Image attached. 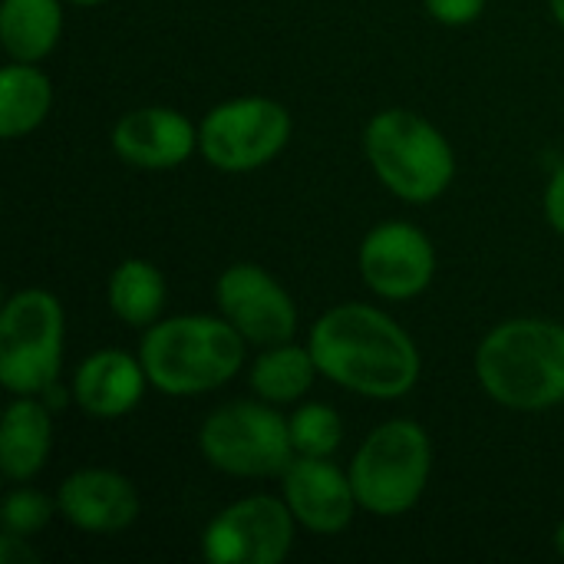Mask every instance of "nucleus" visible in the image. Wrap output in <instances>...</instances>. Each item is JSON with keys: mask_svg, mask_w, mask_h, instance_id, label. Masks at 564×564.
I'll return each instance as SVG.
<instances>
[{"mask_svg": "<svg viewBox=\"0 0 564 564\" xmlns=\"http://www.w3.org/2000/svg\"><path fill=\"white\" fill-rule=\"evenodd\" d=\"M321 377L373 397L400 400L420 380V350L413 337L370 304H340L327 311L307 337Z\"/></svg>", "mask_w": 564, "mask_h": 564, "instance_id": "obj_1", "label": "nucleus"}, {"mask_svg": "<svg viewBox=\"0 0 564 564\" xmlns=\"http://www.w3.org/2000/svg\"><path fill=\"white\" fill-rule=\"evenodd\" d=\"M476 377L496 403L516 413L564 403V324L545 317L499 324L479 344Z\"/></svg>", "mask_w": 564, "mask_h": 564, "instance_id": "obj_2", "label": "nucleus"}, {"mask_svg": "<svg viewBox=\"0 0 564 564\" xmlns=\"http://www.w3.org/2000/svg\"><path fill=\"white\" fill-rule=\"evenodd\" d=\"M245 337L225 321L208 314H185L155 321L142 344L139 360L149 387L165 397H198L225 387L245 364Z\"/></svg>", "mask_w": 564, "mask_h": 564, "instance_id": "obj_3", "label": "nucleus"}, {"mask_svg": "<svg viewBox=\"0 0 564 564\" xmlns=\"http://www.w3.org/2000/svg\"><path fill=\"white\" fill-rule=\"evenodd\" d=\"M364 152L377 178L410 205L436 202L456 175L446 135L410 109L377 112L364 129Z\"/></svg>", "mask_w": 564, "mask_h": 564, "instance_id": "obj_4", "label": "nucleus"}, {"mask_svg": "<svg viewBox=\"0 0 564 564\" xmlns=\"http://www.w3.org/2000/svg\"><path fill=\"white\" fill-rule=\"evenodd\" d=\"M433 469L430 436L413 420L377 426L350 459V482L364 512L380 519L406 516L426 492Z\"/></svg>", "mask_w": 564, "mask_h": 564, "instance_id": "obj_5", "label": "nucleus"}, {"mask_svg": "<svg viewBox=\"0 0 564 564\" xmlns=\"http://www.w3.org/2000/svg\"><path fill=\"white\" fill-rule=\"evenodd\" d=\"M63 307L43 288L17 291L0 314V383L17 397L46 393L63 367Z\"/></svg>", "mask_w": 564, "mask_h": 564, "instance_id": "obj_6", "label": "nucleus"}, {"mask_svg": "<svg viewBox=\"0 0 564 564\" xmlns=\"http://www.w3.org/2000/svg\"><path fill=\"white\" fill-rule=\"evenodd\" d=\"M198 449L212 469L241 479L284 476L297 456L288 420L274 406H264V400L215 410L198 430Z\"/></svg>", "mask_w": 564, "mask_h": 564, "instance_id": "obj_7", "label": "nucleus"}, {"mask_svg": "<svg viewBox=\"0 0 564 564\" xmlns=\"http://www.w3.org/2000/svg\"><path fill=\"white\" fill-rule=\"evenodd\" d=\"M291 139V112L268 96H241L215 106L198 126V152L218 172H254Z\"/></svg>", "mask_w": 564, "mask_h": 564, "instance_id": "obj_8", "label": "nucleus"}, {"mask_svg": "<svg viewBox=\"0 0 564 564\" xmlns=\"http://www.w3.org/2000/svg\"><path fill=\"white\" fill-rule=\"evenodd\" d=\"M294 522L284 499L248 496L208 522L202 532V558L212 564H281L294 545Z\"/></svg>", "mask_w": 564, "mask_h": 564, "instance_id": "obj_9", "label": "nucleus"}, {"mask_svg": "<svg viewBox=\"0 0 564 564\" xmlns=\"http://www.w3.org/2000/svg\"><path fill=\"white\" fill-rule=\"evenodd\" d=\"M221 317L258 347L288 344L297 330V307L291 294L258 264H231L218 284Z\"/></svg>", "mask_w": 564, "mask_h": 564, "instance_id": "obj_10", "label": "nucleus"}, {"mask_svg": "<svg viewBox=\"0 0 564 564\" xmlns=\"http://www.w3.org/2000/svg\"><path fill=\"white\" fill-rule=\"evenodd\" d=\"M364 284L387 301H410L423 294L436 274L433 241L406 221L377 225L357 254Z\"/></svg>", "mask_w": 564, "mask_h": 564, "instance_id": "obj_11", "label": "nucleus"}, {"mask_svg": "<svg viewBox=\"0 0 564 564\" xmlns=\"http://www.w3.org/2000/svg\"><path fill=\"white\" fill-rule=\"evenodd\" d=\"M281 499L288 502L294 519L317 535L344 532L360 509L350 473L344 476L330 459H317V456H297L284 469Z\"/></svg>", "mask_w": 564, "mask_h": 564, "instance_id": "obj_12", "label": "nucleus"}, {"mask_svg": "<svg viewBox=\"0 0 564 564\" xmlns=\"http://www.w3.org/2000/svg\"><path fill=\"white\" fill-rule=\"evenodd\" d=\"M112 149L135 169H175L198 149V129L178 109L145 106L112 126Z\"/></svg>", "mask_w": 564, "mask_h": 564, "instance_id": "obj_13", "label": "nucleus"}, {"mask_svg": "<svg viewBox=\"0 0 564 564\" xmlns=\"http://www.w3.org/2000/svg\"><path fill=\"white\" fill-rule=\"evenodd\" d=\"M59 516L93 535H112L135 522L139 516V496L135 486L112 469H79L63 479L56 492Z\"/></svg>", "mask_w": 564, "mask_h": 564, "instance_id": "obj_14", "label": "nucleus"}, {"mask_svg": "<svg viewBox=\"0 0 564 564\" xmlns=\"http://www.w3.org/2000/svg\"><path fill=\"white\" fill-rule=\"evenodd\" d=\"M145 367L139 357L109 347L89 354L73 377V397L79 410H86L96 420H119L132 413L145 393Z\"/></svg>", "mask_w": 564, "mask_h": 564, "instance_id": "obj_15", "label": "nucleus"}, {"mask_svg": "<svg viewBox=\"0 0 564 564\" xmlns=\"http://www.w3.org/2000/svg\"><path fill=\"white\" fill-rule=\"evenodd\" d=\"M53 446V420L50 410L36 397H20L3 413L0 430V469L10 482L33 479L50 456Z\"/></svg>", "mask_w": 564, "mask_h": 564, "instance_id": "obj_16", "label": "nucleus"}, {"mask_svg": "<svg viewBox=\"0 0 564 564\" xmlns=\"http://www.w3.org/2000/svg\"><path fill=\"white\" fill-rule=\"evenodd\" d=\"M63 33L59 0H3L0 40L10 59L36 63L53 53Z\"/></svg>", "mask_w": 564, "mask_h": 564, "instance_id": "obj_17", "label": "nucleus"}, {"mask_svg": "<svg viewBox=\"0 0 564 564\" xmlns=\"http://www.w3.org/2000/svg\"><path fill=\"white\" fill-rule=\"evenodd\" d=\"M53 106V83L33 63H10L0 73V132L17 139L33 132Z\"/></svg>", "mask_w": 564, "mask_h": 564, "instance_id": "obj_18", "label": "nucleus"}, {"mask_svg": "<svg viewBox=\"0 0 564 564\" xmlns=\"http://www.w3.org/2000/svg\"><path fill=\"white\" fill-rule=\"evenodd\" d=\"M317 364L311 347H297V344H274L268 347L254 367H251V390L258 393V400L264 403H294L301 400L317 377Z\"/></svg>", "mask_w": 564, "mask_h": 564, "instance_id": "obj_19", "label": "nucleus"}, {"mask_svg": "<svg viewBox=\"0 0 564 564\" xmlns=\"http://www.w3.org/2000/svg\"><path fill=\"white\" fill-rule=\"evenodd\" d=\"M109 307L129 327H152L165 307V278L152 261L129 258L109 278Z\"/></svg>", "mask_w": 564, "mask_h": 564, "instance_id": "obj_20", "label": "nucleus"}, {"mask_svg": "<svg viewBox=\"0 0 564 564\" xmlns=\"http://www.w3.org/2000/svg\"><path fill=\"white\" fill-rule=\"evenodd\" d=\"M291 443L297 456L330 459L344 443V420L327 403H304L291 413Z\"/></svg>", "mask_w": 564, "mask_h": 564, "instance_id": "obj_21", "label": "nucleus"}, {"mask_svg": "<svg viewBox=\"0 0 564 564\" xmlns=\"http://www.w3.org/2000/svg\"><path fill=\"white\" fill-rule=\"evenodd\" d=\"M53 519V502L36 489H13L3 502V529L13 535H33Z\"/></svg>", "mask_w": 564, "mask_h": 564, "instance_id": "obj_22", "label": "nucleus"}, {"mask_svg": "<svg viewBox=\"0 0 564 564\" xmlns=\"http://www.w3.org/2000/svg\"><path fill=\"white\" fill-rule=\"evenodd\" d=\"M423 3L446 26H466L479 20V13L486 10V0H423Z\"/></svg>", "mask_w": 564, "mask_h": 564, "instance_id": "obj_23", "label": "nucleus"}, {"mask_svg": "<svg viewBox=\"0 0 564 564\" xmlns=\"http://www.w3.org/2000/svg\"><path fill=\"white\" fill-rule=\"evenodd\" d=\"M545 218L558 235H564V165L555 169V175L545 185Z\"/></svg>", "mask_w": 564, "mask_h": 564, "instance_id": "obj_24", "label": "nucleus"}, {"mask_svg": "<svg viewBox=\"0 0 564 564\" xmlns=\"http://www.w3.org/2000/svg\"><path fill=\"white\" fill-rule=\"evenodd\" d=\"M23 535H13V532H3V542H0V562L13 564L17 558L20 562H33V552L26 545H20Z\"/></svg>", "mask_w": 564, "mask_h": 564, "instance_id": "obj_25", "label": "nucleus"}, {"mask_svg": "<svg viewBox=\"0 0 564 564\" xmlns=\"http://www.w3.org/2000/svg\"><path fill=\"white\" fill-rule=\"evenodd\" d=\"M552 3V13H555V20L564 26V0H549Z\"/></svg>", "mask_w": 564, "mask_h": 564, "instance_id": "obj_26", "label": "nucleus"}, {"mask_svg": "<svg viewBox=\"0 0 564 564\" xmlns=\"http://www.w3.org/2000/svg\"><path fill=\"white\" fill-rule=\"evenodd\" d=\"M555 549H558V555L564 558V522L555 529Z\"/></svg>", "mask_w": 564, "mask_h": 564, "instance_id": "obj_27", "label": "nucleus"}, {"mask_svg": "<svg viewBox=\"0 0 564 564\" xmlns=\"http://www.w3.org/2000/svg\"><path fill=\"white\" fill-rule=\"evenodd\" d=\"M66 3H79V7H96V3H106V0H66Z\"/></svg>", "mask_w": 564, "mask_h": 564, "instance_id": "obj_28", "label": "nucleus"}]
</instances>
